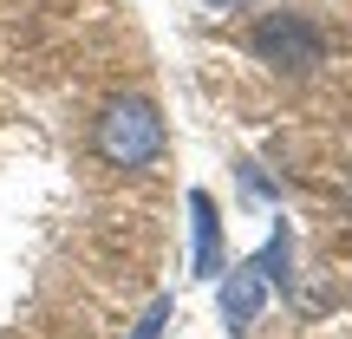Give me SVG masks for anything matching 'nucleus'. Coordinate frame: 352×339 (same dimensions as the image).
<instances>
[{
  "label": "nucleus",
  "instance_id": "obj_1",
  "mask_svg": "<svg viewBox=\"0 0 352 339\" xmlns=\"http://www.w3.org/2000/svg\"><path fill=\"white\" fill-rule=\"evenodd\" d=\"M91 144H98V157L111 170H144V164L164 157V111L151 98H138V91H124V98H111L98 111Z\"/></svg>",
  "mask_w": 352,
  "mask_h": 339
},
{
  "label": "nucleus",
  "instance_id": "obj_2",
  "mask_svg": "<svg viewBox=\"0 0 352 339\" xmlns=\"http://www.w3.org/2000/svg\"><path fill=\"white\" fill-rule=\"evenodd\" d=\"M248 52L261 65H280V72H314V65L327 59V33H320L307 13L280 7V13H261V20H254Z\"/></svg>",
  "mask_w": 352,
  "mask_h": 339
},
{
  "label": "nucleus",
  "instance_id": "obj_3",
  "mask_svg": "<svg viewBox=\"0 0 352 339\" xmlns=\"http://www.w3.org/2000/svg\"><path fill=\"white\" fill-rule=\"evenodd\" d=\"M261 300H267V274L261 267H235L228 287H222V320L228 327H248V320L261 314Z\"/></svg>",
  "mask_w": 352,
  "mask_h": 339
},
{
  "label": "nucleus",
  "instance_id": "obj_4",
  "mask_svg": "<svg viewBox=\"0 0 352 339\" xmlns=\"http://www.w3.org/2000/svg\"><path fill=\"white\" fill-rule=\"evenodd\" d=\"M189 215H196V274H215V261H222V254H215V202L202 196H189Z\"/></svg>",
  "mask_w": 352,
  "mask_h": 339
},
{
  "label": "nucleus",
  "instance_id": "obj_5",
  "mask_svg": "<svg viewBox=\"0 0 352 339\" xmlns=\"http://www.w3.org/2000/svg\"><path fill=\"white\" fill-rule=\"evenodd\" d=\"M157 327H164V307H151V314H144V327H138V339H157Z\"/></svg>",
  "mask_w": 352,
  "mask_h": 339
}]
</instances>
